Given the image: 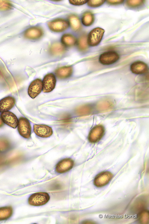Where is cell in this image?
<instances>
[{"label":"cell","instance_id":"83f0119b","mask_svg":"<svg viewBox=\"0 0 149 224\" xmlns=\"http://www.w3.org/2000/svg\"><path fill=\"white\" fill-rule=\"evenodd\" d=\"M107 1L109 4L111 5H115L122 3H123L124 1L122 0H107Z\"/></svg>","mask_w":149,"mask_h":224},{"label":"cell","instance_id":"4fadbf2b","mask_svg":"<svg viewBox=\"0 0 149 224\" xmlns=\"http://www.w3.org/2000/svg\"><path fill=\"white\" fill-rule=\"evenodd\" d=\"M104 132V128L102 126L95 127L91 130L89 134V140L92 142L98 141L103 136Z\"/></svg>","mask_w":149,"mask_h":224},{"label":"cell","instance_id":"4316f807","mask_svg":"<svg viewBox=\"0 0 149 224\" xmlns=\"http://www.w3.org/2000/svg\"><path fill=\"white\" fill-rule=\"evenodd\" d=\"M70 3L74 5H81L86 3L88 0H69Z\"/></svg>","mask_w":149,"mask_h":224},{"label":"cell","instance_id":"f1b7e54d","mask_svg":"<svg viewBox=\"0 0 149 224\" xmlns=\"http://www.w3.org/2000/svg\"><path fill=\"white\" fill-rule=\"evenodd\" d=\"M4 125V122L2 120L1 118H0V127Z\"/></svg>","mask_w":149,"mask_h":224},{"label":"cell","instance_id":"9a60e30c","mask_svg":"<svg viewBox=\"0 0 149 224\" xmlns=\"http://www.w3.org/2000/svg\"><path fill=\"white\" fill-rule=\"evenodd\" d=\"M43 34L42 30L40 28L34 27L27 29L24 33V36L27 39H36L41 37Z\"/></svg>","mask_w":149,"mask_h":224},{"label":"cell","instance_id":"cb8c5ba5","mask_svg":"<svg viewBox=\"0 0 149 224\" xmlns=\"http://www.w3.org/2000/svg\"><path fill=\"white\" fill-rule=\"evenodd\" d=\"M144 0H127L126 1L127 5L129 7H134L139 6L143 4Z\"/></svg>","mask_w":149,"mask_h":224},{"label":"cell","instance_id":"52a82bcc","mask_svg":"<svg viewBox=\"0 0 149 224\" xmlns=\"http://www.w3.org/2000/svg\"><path fill=\"white\" fill-rule=\"evenodd\" d=\"M112 174L109 171L102 172L96 176L94 184L96 187H100L107 184L112 179Z\"/></svg>","mask_w":149,"mask_h":224},{"label":"cell","instance_id":"ac0fdd59","mask_svg":"<svg viewBox=\"0 0 149 224\" xmlns=\"http://www.w3.org/2000/svg\"><path fill=\"white\" fill-rule=\"evenodd\" d=\"M65 50L64 46L59 43L53 44L50 48L51 53L55 55H59L63 53Z\"/></svg>","mask_w":149,"mask_h":224},{"label":"cell","instance_id":"484cf974","mask_svg":"<svg viewBox=\"0 0 149 224\" xmlns=\"http://www.w3.org/2000/svg\"><path fill=\"white\" fill-rule=\"evenodd\" d=\"M105 1V0H89L88 5L91 7H97L103 4Z\"/></svg>","mask_w":149,"mask_h":224},{"label":"cell","instance_id":"d4e9b609","mask_svg":"<svg viewBox=\"0 0 149 224\" xmlns=\"http://www.w3.org/2000/svg\"><path fill=\"white\" fill-rule=\"evenodd\" d=\"M12 7V4L8 1L0 0V10H7L10 9Z\"/></svg>","mask_w":149,"mask_h":224},{"label":"cell","instance_id":"8fae6325","mask_svg":"<svg viewBox=\"0 0 149 224\" xmlns=\"http://www.w3.org/2000/svg\"><path fill=\"white\" fill-rule=\"evenodd\" d=\"M74 165V161L69 158L63 159L57 164L56 171L59 173L66 172L72 168Z\"/></svg>","mask_w":149,"mask_h":224},{"label":"cell","instance_id":"44dd1931","mask_svg":"<svg viewBox=\"0 0 149 224\" xmlns=\"http://www.w3.org/2000/svg\"><path fill=\"white\" fill-rule=\"evenodd\" d=\"M69 21L71 27L74 30H77L80 28V22L77 16L74 15L70 16L69 18Z\"/></svg>","mask_w":149,"mask_h":224},{"label":"cell","instance_id":"ffe728a7","mask_svg":"<svg viewBox=\"0 0 149 224\" xmlns=\"http://www.w3.org/2000/svg\"><path fill=\"white\" fill-rule=\"evenodd\" d=\"M61 41L64 45L67 46H72L74 45L76 40L72 35L66 34L62 36Z\"/></svg>","mask_w":149,"mask_h":224},{"label":"cell","instance_id":"277c9868","mask_svg":"<svg viewBox=\"0 0 149 224\" xmlns=\"http://www.w3.org/2000/svg\"><path fill=\"white\" fill-rule=\"evenodd\" d=\"M119 58V55L117 52L109 51L102 53L99 57V61L103 65H108L114 63Z\"/></svg>","mask_w":149,"mask_h":224},{"label":"cell","instance_id":"5bb4252c","mask_svg":"<svg viewBox=\"0 0 149 224\" xmlns=\"http://www.w3.org/2000/svg\"><path fill=\"white\" fill-rule=\"evenodd\" d=\"M130 68L131 72L136 74H145L148 70L147 65L144 62L140 61L133 63L131 65Z\"/></svg>","mask_w":149,"mask_h":224},{"label":"cell","instance_id":"5b68a950","mask_svg":"<svg viewBox=\"0 0 149 224\" xmlns=\"http://www.w3.org/2000/svg\"><path fill=\"white\" fill-rule=\"evenodd\" d=\"M43 90V82L41 79H36L30 84L28 89L29 96L33 99L37 97Z\"/></svg>","mask_w":149,"mask_h":224},{"label":"cell","instance_id":"7c38bea8","mask_svg":"<svg viewBox=\"0 0 149 224\" xmlns=\"http://www.w3.org/2000/svg\"><path fill=\"white\" fill-rule=\"evenodd\" d=\"M15 100L13 97L8 96L0 100V112L8 111L11 109L15 105Z\"/></svg>","mask_w":149,"mask_h":224},{"label":"cell","instance_id":"7a4b0ae2","mask_svg":"<svg viewBox=\"0 0 149 224\" xmlns=\"http://www.w3.org/2000/svg\"><path fill=\"white\" fill-rule=\"evenodd\" d=\"M105 30L100 27H96L89 33L87 39L88 44L91 46L98 45L103 37Z\"/></svg>","mask_w":149,"mask_h":224},{"label":"cell","instance_id":"6da1fadb","mask_svg":"<svg viewBox=\"0 0 149 224\" xmlns=\"http://www.w3.org/2000/svg\"><path fill=\"white\" fill-rule=\"evenodd\" d=\"M49 199V196L47 193L39 192L31 195L28 199V202L30 205L38 206L46 204Z\"/></svg>","mask_w":149,"mask_h":224},{"label":"cell","instance_id":"d6986e66","mask_svg":"<svg viewBox=\"0 0 149 224\" xmlns=\"http://www.w3.org/2000/svg\"><path fill=\"white\" fill-rule=\"evenodd\" d=\"M94 21V15L90 12H86L84 13L82 18L83 24L85 26H89L91 25Z\"/></svg>","mask_w":149,"mask_h":224},{"label":"cell","instance_id":"9c48e42d","mask_svg":"<svg viewBox=\"0 0 149 224\" xmlns=\"http://www.w3.org/2000/svg\"><path fill=\"white\" fill-rule=\"evenodd\" d=\"M48 24L51 30L56 32H60L65 30L69 25L67 22L61 19L54 20L49 22Z\"/></svg>","mask_w":149,"mask_h":224},{"label":"cell","instance_id":"30bf717a","mask_svg":"<svg viewBox=\"0 0 149 224\" xmlns=\"http://www.w3.org/2000/svg\"><path fill=\"white\" fill-rule=\"evenodd\" d=\"M33 130L36 135L44 138L50 136L53 133L52 128L44 125H34Z\"/></svg>","mask_w":149,"mask_h":224},{"label":"cell","instance_id":"e0dca14e","mask_svg":"<svg viewBox=\"0 0 149 224\" xmlns=\"http://www.w3.org/2000/svg\"><path fill=\"white\" fill-rule=\"evenodd\" d=\"M13 210L10 206H7L0 208V221L7 220L12 215Z\"/></svg>","mask_w":149,"mask_h":224},{"label":"cell","instance_id":"ba28073f","mask_svg":"<svg viewBox=\"0 0 149 224\" xmlns=\"http://www.w3.org/2000/svg\"><path fill=\"white\" fill-rule=\"evenodd\" d=\"M1 117L3 122L9 126L14 128H16L17 126L18 120L13 113L9 111L3 112Z\"/></svg>","mask_w":149,"mask_h":224},{"label":"cell","instance_id":"2e32d148","mask_svg":"<svg viewBox=\"0 0 149 224\" xmlns=\"http://www.w3.org/2000/svg\"><path fill=\"white\" fill-rule=\"evenodd\" d=\"M73 72V69L71 66L61 67L57 69L55 71L57 76L61 79H64L70 77Z\"/></svg>","mask_w":149,"mask_h":224},{"label":"cell","instance_id":"603a6c76","mask_svg":"<svg viewBox=\"0 0 149 224\" xmlns=\"http://www.w3.org/2000/svg\"><path fill=\"white\" fill-rule=\"evenodd\" d=\"M10 147V143L7 139L0 138V151H4L7 150Z\"/></svg>","mask_w":149,"mask_h":224},{"label":"cell","instance_id":"7402d4cb","mask_svg":"<svg viewBox=\"0 0 149 224\" xmlns=\"http://www.w3.org/2000/svg\"><path fill=\"white\" fill-rule=\"evenodd\" d=\"M87 38L86 35L81 36L79 39L78 46L79 49L82 50H86L88 47Z\"/></svg>","mask_w":149,"mask_h":224},{"label":"cell","instance_id":"3957f363","mask_svg":"<svg viewBox=\"0 0 149 224\" xmlns=\"http://www.w3.org/2000/svg\"><path fill=\"white\" fill-rule=\"evenodd\" d=\"M17 128L19 133L23 137L27 139L30 137L31 128L30 123L27 119L20 117L18 120Z\"/></svg>","mask_w":149,"mask_h":224},{"label":"cell","instance_id":"8992f818","mask_svg":"<svg viewBox=\"0 0 149 224\" xmlns=\"http://www.w3.org/2000/svg\"><path fill=\"white\" fill-rule=\"evenodd\" d=\"M56 80L55 75L52 73L46 74L44 77L43 82V91L49 93L55 88Z\"/></svg>","mask_w":149,"mask_h":224}]
</instances>
